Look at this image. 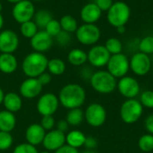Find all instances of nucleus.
Masks as SVG:
<instances>
[{"mask_svg": "<svg viewBox=\"0 0 153 153\" xmlns=\"http://www.w3.org/2000/svg\"><path fill=\"white\" fill-rule=\"evenodd\" d=\"M68 62L74 66H81L88 61V56L85 51L80 48L72 49L67 56Z\"/></svg>", "mask_w": 153, "mask_h": 153, "instance_id": "b1692460", "label": "nucleus"}, {"mask_svg": "<svg viewBox=\"0 0 153 153\" xmlns=\"http://www.w3.org/2000/svg\"><path fill=\"white\" fill-rule=\"evenodd\" d=\"M92 89L100 94H109L113 92L117 86V78L108 71L100 70L94 72L90 79Z\"/></svg>", "mask_w": 153, "mask_h": 153, "instance_id": "7ed1b4c3", "label": "nucleus"}, {"mask_svg": "<svg viewBox=\"0 0 153 153\" xmlns=\"http://www.w3.org/2000/svg\"><path fill=\"white\" fill-rule=\"evenodd\" d=\"M59 22H60L62 30H65L66 32L73 33V32H75L76 30L78 29L77 21L72 15L66 14V15L62 16L61 19L59 20Z\"/></svg>", "mask_w": 153, "mask_h": 153, "instance_id": "cd10ccee", "label": "nucleus"}, {"mask_svg": "<svg viewBox=\"0 0 153 153\" xmlns=\"http://www.w3.org/2000/svg\"><path fill=\"white\" fill-rule=\"evenodd\" d=\"M95 4L103 12V11H108L109 10V8L113 4V1L112 0H96Z\"/></svg>", "mask_w": 153, "mask_h": 153, "instance_id": "58836bf2", "label": "nucleus"}, {"mask_svg": "<svg viewBox=\"0 0 153 153\" xmlns=\"http://www.w3.org/2000/svg\"><path fill=\"white\" fill-rule=\"evenodd\" d=\"M59 106L58 98L54 93H45L38 100L37 110L42 116H53Z\"/></svg>", "mask_w": 153, "mask_h": 153, "instance_id": "f8f14e48", "label": "nucleus"}, {"mask_svg": "<svg viewBox=\"0 0 153 153\" xmlns=\"http://www.w3.org/2000/svg\"><path fill=\"white\" fill-rule=\"evenodd\" d=\"M68 127H69V125L66 122V120H60L56 124V130L62 133H65L68 130Z\"/></svg>", "mask_w": 153, "mask_h": 153, "instance_id": "c03bdc74", "label": "nucleus"}, {"mask_svg": "<svg viewBox=\"0 0 153 153\" xmlns=\"http://www.w3.org/2000/svg\"><path fill=\"white\" fill-rule=\"evenodd\" d=\"M3 104L7 111H10L12 113L18 112L22 106V98L20 95L14 92H8L4 94Z\"/></svg>", "mask_w": 153, "mask_h": 153, "instance_id": "412c9836", "label": "nucleus"}, {"mask_svg": "<svg viewBox=\"0 0 153 153\" xmlns=\"http://www.w3.org/2000/svg\"><path fill=\"white\" fill-rule=\"evenodd\" d=\"M32 2H42V1H45V0H30Z\"/></svg>", "mask_w": 153, "mask_h": 153, "instance_id": "864d4df0", "label": "nucleus"}, {"mask_svg": "<svg viewBox=\"0 0 153 153\" xmlns=\"http://www.w3.org/2000/svg\"><path fill=\"white\" fill-rule=\"evenodd\" d=\"M129 63L130 69L133 71L134 74L138 76L146 75L152 66L151 57L148 55L142 52H138L133 55V56L129 60Z\"/></svg>", "mask_w": 153, "mask_h": 153, "instance_id": "9b49d317", "label": "nucleus"}, {"mask_svg": "<svg viewBox=\"0 0 153 153\" xmlns=\"http://www.w3.org/2000/svg\"><path fill=\"white\" fill-rule=\"evenodd\" d=\"M37 79L39 80V82H40V84L42 86L48 84L51 82V74L49 73H46L44 72L43 74H41L39 76L37 77Z\"/></svg>", "mask_w": 153, "mask_h": 153, "instance_id": "a19ab883", "label": "nucleus"}, {"mask_svg": "<svg viewBox=\"0 0 153 153\" xmlns=\"http://www.w3.org/2000/svg\"><path fill=\"white\" fill-rule=\"evenodd\" d=\"M35 13V6L30 0H22L17 4H14L12 10V15L14 21L20 24L31 21Z\"/></svg>", "mask_w": 153, "mask_h": 153, "instance_id": "1a4fd4ad", "label": "nucleus"}, {"mask_svg": "<svg viewBox=\"0 0 153 153\" xmlns=\"http://www.w3.org/2000/svg\"><path fill=\"white\" fill-rule=\"evenodd\" d=\"M20 39L16 32L12 30L0 31V52L13 54L19 47Z\"/></svg>", "mask_w": 153, "mask_h": 153, "instance_id": "4468645a", "label": "nucleus"}, {"mask_svg": "<svg viewBox=\"0 0 153 153\" xmlns=\"http://www.w3.org/2000/svg\"><path fill=\"white\" fill-rule=\"evenodd\" d=\"M7 2H9V3H11V4H17V3H19V2H21V1H22V0H6Z\"/></svg>", "mask_w": 153, "mask_h": 153, "instance_id": "8fccbe9b", "label": "nucleus"}, {"mask_svg": "<svg viewBox=\"0 0 153 153\" xmlns=\"http://www.w3.org/2000/svg\"><path fill=\"white\" fill-rule=\"evenodd\" d=\"M75 36L81 44L91 46L99 41L100 38V30L95 24L83 23L76 30Z\"/></svg>", "mask_w": 153, "mask_h": 153, "instance_id": "423d86ee", "label": "nucleus"}, {"mask_svg": "<svg viewBox=\"0 0 153 153\" xmlns=\"http://www.w3.org/2000/svg\"><path fill=\"white\" fill-rule=\"evenodd\" d=\"M13 153H39L36 146H33L28 143H21L15 147Z\"/></svg>", "mask_w": 153, "mask_h": 153, "instance_id": "e433bc0d", "label": "nucleus"}, {"mask_svg": "<svg viewBox=\"0 0 153 153\" xmlns=\"http://www.w3.org/2000/svg\"><path fill=\"white\" fill-rule=\"evenodd\" d=\"M105 48L110 53L111 56L120 54L123 50V45L121 41L117 38H109L105 43Z\"/></svg>", "mask_w": 153, "mask_h": 153, "instance_id": "7c9ffc66", "label": "nucleus"}, {"mask_svg": "<svg viewBox=\"0 0 153 153\" xmlns=\"http://www.w3.org/2000/svg\"><path fill=\"white\" fill-rule=\"evenodd\" d=\"M53 19V16L51 13L48 10L46 9H41L39 10L38 12L35 13L34 17H33V22L36 23L38 28L39 29H45L48 23Z\"/></svg>", "mask_w": 153, "mask_h": 153, "instance_id": "393cba45", "label": "nucleus"}, {"mask_svg": "<svg viewBox=\"0 0 153 153\" xmlns=\"http://www.w3.org/2000/svg\"><path fill=\"white\" fill-rule=\"evenodd\" d=\"M65 63L60 58H52L48 62V67L50 74L53 75H62L65 71Z\"/></svg>", "mask_w": 153, "mask_h": 153, "instance_id": "a878e982", "label": "nucleus"}, {"mask_svg": "<svg viewBox=\"0 0 153 153\" xmlns=\"http://www.w3.org/2000/svg\"><path fill=\"white\" fill-rule=\"evenodd\" d=\"M117 89H118L119 93L124 98L129 100L135 99L140 94L141 86L139 82L135 78L126 75L119 79V81L117 82Z\"/></svg>", "mask_w": 153, "mask_h": 153, "instance_id": "9d476101", "label": "nucleus"}, {"mask_svg": "<svg viewBox=\"0 0 153 153\" xmlns=\"http://www.w3.org/2000/svg\"><path fill=\"white\" fill-rule=\"evenodd\" d=\"M3 26H4V17H3V15L1 14V13H0V31H1Z\"/></svg>", "mask_w": 153, "mask_h": 153, "instance_id": "09e8293b", "label": "nucleus"}, {"mask_svg": "<svg viewBox=\"0 0 153 153\" xmlns=\"http://www.w3.org/2000/svg\"><path fill=\"white\" fill-rule=\"evenodd\" d=\"M2 10H3V4H2V3H0V13L2 12Z\"/></svg>", "mask_w": 153, "mask_h": 153, "instance_id": "603ef678", "label": "nucleus"}, {"mask_svg": "<svg viewBox=\"0 0 153 153\" xmlns=\"http://www.w3.org/2000/svg\"><path fill=\"white\" fill-rule=\"evenodd\" d=\"M108 71L116 78H122L126 75L130 69L128 57L125 54L112 55L107 64Z\"/></svg>", "mask_w": 153, "mask_h": 153, "instance_id": "0eeeda50", "label": "nucleus"}, {"mask_svg": "<svg viewBox=\"0 0 153 153\" xmlns=\"http://www.w3.org/2000/svg\"><path fill=\"white\" fill-rule=\"evenodd\" d=\"M86 100L85 90L79 84L69 83L65 85L58 96L59 103L68 109L81 108Z\"/></svg>", "mask_w": 153, "mask_h": 153, "instance_id": "f257e3e1", "label": "nucleus"}, {"mask_svg": "<svg viewBox=\"0 0 153 153\" xmlns=\"http://www.w3.org/2000/svg\"><path fill=\"white\" fill-rule=\"evenodd\" d=\"M4 93L2 90V88L0 87V104L3 103V100H4Z\"/></svg>", "mask_w": 153, "mask_h": 153, "instance_id": "de8ad7c7", "label": "nucleus"}, {"mask_svg": "<svg viewBox=\"0 0 153 153\" xmlns=\"http://www.w3.org/2000/svg\"><path fill=\"white\" fill-rule=\"evenodd\" d=\"M141 104L143 108H153V91L147 90L143 91L140 94V100Z\"/></svg>", "mask_w": 153, "mask_h": 153, "instance_id": "f704fd0d", "label": "nucleus"}, {"mask_svg": "<svg viewBox=\"0 0 153 153\" xmlns=\"http://www.w3.org/2000/svg\"><path fill=\"white\" fill-rule=\"evenodd\" d=\"M85 139H86L85 134L79 130L71 131L65 135V143H67V145L74 147L75 149L83 146Z\"/></svg>", "mask_w": 153, "mask_h": 153, "instance_id": "5701e85b", "label": "nucleus"}, {"mask_svg": "<svg viewBox=\"0 0 153 153\" xmlns=\"http://www.w3.org/2000/svg\"><path fill=\"white\" fill-rule=\"evenodd\" d=\"M38 29L39 28L36 25V23L33 22V20H31V21H28V22L22 23L20 27V31H21V34L24 38L30 39L39 31Z\"/></svg>", "mask_w": 153, "mask_h": 153, "instance_id": "c85d7f7f", "label": "nucleus"}, {"mask_svg": "<svg viewBox=\"0 0 153 153\" xmlns=\"http://www.w3.org/2000/svg\"><path fill=\"white\" fill-rule=\"evenodd\" d=\"M144 126L148 134H153V114H151L147 117L144 122Z\"/></svg>", "mask_w": 153, "mask_h": 153, "instance_id": "79ce46f5", "label": "nucleus"}, {"mask_svg": "<svg viewBox=\"0 0 153 153\" xmlns=\"http://www.w3.org/2000/svg\"><path fill=\"white\" fill-rule=\"evenodd\" d=\"M40 126L44 128L45 131H51L53 130L54 126H56L55 119L52 116H44L42 117Z\"/></svg>", "mask_w": 153, "mask_h": 153, "instance_id": "4c0bfd02", "label": "nucleus"}, {"mask_svg": "<svg viewBox=\"0 0 153 153\" xmlns=\"http://www.w3.org/2000/svg\"><path fill=\"white\" fill-rule=\"evenodd\" d=\"M83 119H84V113L80 108H78L70 109V111L66 115L65 120L69 126H78L82 123Z\"/></svg>", "mask_w": 153, "mask_h": 153, "instance_id": "bb28decb", "label": "nucleus"}, {"mask_svg": "<svg viewBox=\"0 0 153 153\" xmlns=\"http://www.w3.org/2000/svg\"><path fill=\"white\" fill-rule=\"evenodd\" d=\"M152 65H153V60H152Z\"/></svg>", "mask_w": 153, "mask_h": 153, "instance_id": "6e6d98bb", "label": "nucleus"}, {"mask_svg": "<svg viewBox=\"0 0 153 153\" xmlns=\"http://www.w3.org/2000/svg\"><path fill=\"white\" fill-rule=\"evenodd\" d=\"M40 153H50L49 152H40Z\"/></svg>", "mask_w": 153, "mask_h": 153, "instance_id": "5fc2aeb1", "label": "nucleus"}, {"mask_svg": "<svg viewBox=\"0 0 153 153\" xmlns=\"http://www.w3.org/2000/svg\"><path fill=\"white\" fill-rule=\"evenodd\" d=\"M117 30L118 33L123 34V33H125V31H126V28H125V26H119V27L117 28Z\"/></svg>", "mask_w": 153, "mask_h": 153, "instance_id": "49530a36", "label": "nucleus"}, {"mask_svg": "<svg viewBox=\"0 0 153 153\" xmlns=\"http://www.w3.org/2000/svg\"><path fill=\"white\" fill-rule=\"evenodd\" d=\"M46 135V131L40 126V124L30 125L25 132V139L28 143L37 146L43 143L44 137Z\"/></svg>", "mask_w": 153, "mask_h": 153, "instance_id": "a211bd4d", "label": "nucleus"}, {"mask_svg": "<svg viewBox=\"0 0 153 153\" xmlns=\"http://www.w3.org/2000/svg\"><path fill=\"white\" fill-rule=\"evenodd\" d=\"M55 153H79V152H78V149H75L67 144H65L64 146L56 150Z\"/></svg>", "mask_w": 153, "mask_h": 153, "instance_id": "37998d69", "label": "nucleus"}, {"mask_svg": "<svg viewBox=\"0 0 153 153\" xmlns=\"http://www.w3.org/2000/svg\"><path fill=\"white\" fill-rule=\"evenodd\" d=\"M139 50L146 55L153 54V36H146L139 42Z\"/></svg>", "mask_w": 153, "mask_h": 153, "instance_id": "2f4dec72", "label": "nucleus"}, {"mask_svg": "<svg viewBox=\"0 0 153 153\" xmlns=\"http://www.w3.org/2000/svg\"><path fill=\"white\" fill-rule=\"evenodd\" d=\"M93 73H94V72H92L91 69H90L89 67H85V68H83V69L82 70L81 75H82V77L84 80L87 79V80L90 81V79H91V75L93 74Z\"/></svg>", "mask_w": 153, "mask_h": 153, "instance_id": "a18cd8bd", "label": "nucleus"}, {"mask_svg": "<svg viewBox=\"0 0 153 153\" xmlns=\"http://www.w3.org/2000/svg\"><path fill=\"white\" fill-rule=\"evenodd\" d=\"M44 30H45L49 36H51V37L54 39V38L56 37V36L59 34V32L62 30L59 21H57V20H56V19L53 18V19L48 23V25L46 26V28L44 29Z\"/></svg>", "mask_w": 153, "mask_h": 153, "instance_id": "473e14b6", "label": "nucleus"}, {"mask_svg": "<svg viewBox=\"0 0 153 153\" xmlns=\"http://www.w3.org/2000/svg\"><path fill=\"white\" fill-rule=\"evenodd\" d=\"M82 153H97L94 150H86V151H84Z\"/></svg>", "mask_w": 153, "mask_h": 153, "instance_id": "3c124183", "label": "nucleus"}, {"mask_svg": "<svg viewBox=\"0 0 153 153\" xmlns=\"http://www.w3.org/2000/svg\"><path fill=\"white\" fill-rule=\"evenodd\" d=\"M102 11L97 6L95 3H89L82 6L81 10V19L84 23L95 24L101 17Z\"/></svg>", "mask_w": 153, "mask_h": 153, "instance_id": "6ab92c4d", "label": "nucleus"}, {"mask_svg": "<svg viewBox=\"0 0 153 153\" xmlns=\"http://www.w3.org/2000/svg\"><path fill=\"white\" fill-rule=\"evenodd\" d=\"M48 59L43 53L31 52L28 54L22 65V71L28 78H37L46 72Z\"/></svg>", "mask_w": 153, "mask_h": 153, "instance_id": "f03ea898", "label": "nucleus"}, {"mask_svg": "<svg viewBox=\"0 0 153 153\" xmlns=\"http://www.w3.org/2000/svg\"><path fill=\"white\" fill-rule=\"evenodd\" d=\"M53 45V38L44 30H39L30 39V47L35 52L44 53L50 49Z\"/></svg>", "mask_w": 153, "mask_h": 153, "instance_id": "2eb2a0df", "label": "nucleus"}, {"mask_svg": "<svg viewBox=\"0 0 153 153\" xmlns=\"http://www.w3.org/2000/svg\"><path fill=\"white\" fill-rule=\"evenodd\" d=\"M0 55H1V52H0Z\"/></svg>", "mask_w": 153, "mask_h": 153, "instance_id": "4d7b16f0", "label": "nucleus"}, {"mask_svg": "<svg viewBox=\"0 0 153 153\" xmlns=\"http://www.w3.org/2000/svg\"><path fill=\"white\" fill-rule=\"evenodd\" d=\"M57 44L61 47H65V46H67L70 44L71 40H72V33H69V32H66L65 30H61L59 32V34L54 38Z\"/></svg>", "mask_w": 153, "mask_h": 153, "instance_id": "c9c22d12", "label": "nucleus"}, {"mask_svg": "<svg viewBox=\"0 0 153 153\" xmlns=\"http://www.w3.org/2000/svg\"><path fill=\"white\" fill-rule=\"evenodd\" d=\"M18 67L17 58L13 54L1 53L0 55V71L4 74H9L16 71Z\"/></svg>", "mask_w": 153, "mask_h": 153, "instance_id": "aec40b11", "label": "nucleus"}, {"mask_svg": "<svg viewBox=\"0 0 153 153\" xmlns=\"http://www.w3.org/2000/svg\"><path fill=\"white\" fill-rule=\"evenodd\" d=\"M42 87L37 78H27L20 86V94L25 99H34L41 93Z\"/></svg>", "mask_w": 153, "mask_h": 153, "instance_id": "f3484780", "label": "nucleus"}, {"mask_svg": "<svg viewBox=\"0 0 153 153\" xmlns=\"http://www.w3.org/2000/svg\"><path fill=\"white\" fill-rule=\"evenodd\" d=\"M16 126V118L13 113L3 110L0 111V131L12 132Z\"/></svg>", "mask_w": 153, "mask_h": 153, "instance_id": "4be33fe9", "label": "nucleus"}, {"mask_svg": "<svg viewBox=\"0 0 153 153\" xmlns=\"http://www.w3.org/2000/svg\"><path fill=\"white\" fill-rule=\"evenodd\" d=\"M13 139L10 133L0 131V151H5L11 148Z\"/></svg>", "mask_w": 153, "mask_h": 153, "instance_id": "72a5a7b5", "label": "nucleus"}, {"mask_svg": "<svg viewBox=\"0 0 153 153\" xmlns=\"http://www.w3.org/2000/svg\"><path fill=\"white\" fill-rule=\"evenodd\" d=\"M89 63L94 67H103L107 65L111 55L107 50L105 46L96 45L93 46L87 53Z\"/></svg>", "mask_w": 153, "mask_h": 153, "instance_id": "ddd939ff", "label": "nucleus"}, {"mask_svg": "<svg viewBox=\"0 0 153 153\" xmlns=\"http://www.w3.org/2000/svg\"><path fill=\"white\" fill-rule=\"evenodd\" d=\"M84 118L91 126L100 127L106 122L107 111L101 104L91 103L87 107L84 112Z\"/></svg>", "mask_w": 153, "mask_h": 153, "instance_id": "6e6552de", "label": "nucleus"}, {"mask_svg": "<svg viewBox=\"0 0 153 153\" xmlns=\"http://www.w3.org/2000/svg\"><path fill=\"white\" fill-rule=\"evenodd\" d=\"M131 10L127 4L122 1L113 3L112 6L108 11V22L114 27L125 26L129 21Z\"/></svg>", "mask_w": 153, "mask_h": 153, "instance_id": "20e7f679", "label": "nucleus"}, {"mask_svg": "<svg viewBox=\"0 0 153 153\" xmlns=\"http://www.w3.org/2000/svg\"><path fill=\"white\" fill-rule=\"evenodd\" d=\"M98 145V142L97 140L93 137V136H88L86 137L85 139V142H84V145L85 148L87 150H94Z\"/></svg>", "mask_w": 153, "mask_h": 153, "instance_id": "ea45409f", "label": "nucleus"}, {"mask_svg": "<svg viewBox=\"0 0 153 153\" xmlns=\"http://www.w3.org/2000/svg\"><path fill=\"white\" fill-rule=\"evenodd\" d=\"M65 143V134L58 130H51L46 134L43 140V146L48 152H56Z\"/></svg>", "mask_w": 153, "mask_h": 153, "instance_id": "dca6fc26", "label": "nucleus"}, {"mask_svg": "<svg viewBox=\"0 0 153 153\" xmlns=\"http://www.w3.org/2000/svg\"><path fill=\"white\" fill-rule=\"evenodd\" d=\"M138 147L143 152H152L153 151V134H145L138 140Z\"/></svg>", "mask_w": 153, "mask_h": 153, "instance_id": "c756f323", "label": "nucleus"}, {"mask_svg": "<svg viewBox=\"0 0 153 153\" xmlns=\"http://www.w3.org/2000/svg\"><path fill=\"white\" fill-rule=\"evenodd\" d=\"M143 107L136 99H129L123 102L120 107V117L127 125L136 123L143 116Z\"/></svg>", "mask_w": 153, "mask_h": 153, "instance_id": "39448f33", "label": "nucleus"}]
</instances>
